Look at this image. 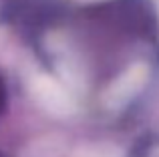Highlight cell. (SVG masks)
Returning <instances> with one entry per match:
<instances>
[]
</instances>
